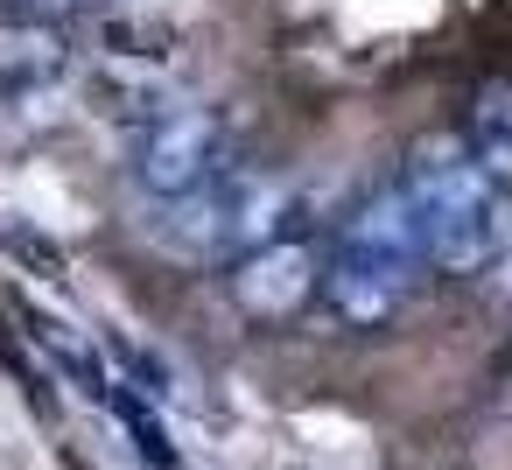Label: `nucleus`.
I'll return each mask as SVG.
<instances>
[{
	"label": "nucleus",
	"mask_w": 512,
	"mask_h": 470,
	"mask_svg": "<svg viewBox=\"0 0 512 470\" xmlns=\"http://www.w3.org/2000/svg\"><path fill=\"white\" fill-rule=\"evenodd\" d=\"M421 211V246L435 274H484L505 232V190L470 162L463 134H421L393 176Z\"/></svg>",
	"instance_id": "nucleus-1"
},
{
	"label": "nucleus",
	"mask_w": 512,
	"mask_h": 470,
	"mask_svg": "<svg viewBox=\"0 0 512 470\" xmlns=\"http://www.w3.org/2000/svg\"><path fill=\"white\" fill-rule=\"evenodd\" d=\"M281 218H288V183L267 176V169H246V162H225L204 190L190 197H169L155 204V246L176 253V260H246L260 246L281 239Z\"/></svg>",
	"instance_id": "nucleus-2"
},
{
	"label": "nucleus",
	"mask_w": 512,
	"mask_h": 470,
	"mask_svg": "<svg viewBox=\"0 0 512 470\" xmlns=\"http://www.w3.org/2000/svg\"><path fill=\"white\" fill-rule=\"evenodd\" d=\"M225 162L232 155H225V127H218L211 106L169 99V106H148L141 127H134V183L148 190V204L204 190Z\"/></svg>",
	"instance_id": "nucleus-3"
},
{
	"label": "nucleus",
	"mask_w": 512,
	"mask_h": 470,
	"mask_svg": "<svg viewBox=\"0 0 512 470\" xmlns=\"http://www.w3.org/2000/svg\"><path fill=\"white\" fill-rule=\"evenodd\" d=\"M414 281H421L414 260L365 253V246H330V260H323V302L344 330H386L407 309Z\"/></svg>",
	"instance_id": "nucleus-4"
},
{
	"label": "nucleus",
	"mask_w": 512,
	"mask_h": 470,
	"mask_svg": "<svg viewBox=\"0 0 512 470\" xmlns=\"http://www.w3.org/2000/svg\"><path fill=\"white\" fill-rule=\"evenodd\" d=\"M225 288H232L239 316H253V323L295 316V309L323 288V246H316V239H288V232H281L274 246L246 253V260H232Z\"/></svg>",
	"instance_id": "nucleus-5"
},
{
	"label": "nucleus",
	"mask_w": 512,
	"mask_h": 470,
	"mask_svg": "<svg viewBox=\"0 0 512 470\" xmlns=\"http://www.w3.org/2000/svg\"><path fill=\"white\" fill-rule=\"evenodd\" d=\"M64 71H71L64 22L0 15V85H8V92H36V85H57Z\"/></svg>",
	"instance_id": "nucleus-6"
},
{
	"label": "nucleus",
	"mask_w": 512,
	"mask_h": 470,
	"mask_svg": "<svg viewBox=\"0 0 512 470\" xmlns=\"http://www.w3.org/2000/svg\"><path fill=\"white\" fill-rule=\"evenodd\" d=\"M463 148H470V162L512 197V78H484V85L470 92Z\"/></svg>",
	"instance_id": "nucleus-7"
},
{
	"label": "nucleus",
	"mask_w": 512,
	"mask_h": 470,
	"mask_svg": "<svg viewBox=\"0 0 512 470\" xmlns=\"http://www.w3.org/2000/svg\"><path fill=\"white\" fill-rule=\"evenodd\" d=\"M484 288H491V302H512V197H505V232H498V253L484 267Z\"/></svg>",
	"instance_id": "nucleus-8"
},
{
	"label": "nucleus",
	"mask_w": 512,
	"mask_h": 470,
	"mask_svg": "<svg viewBox=\"0 0 512 470\" xmlns=\"http://www.w3.org/2000/svg\"><path fill=\"white\" fill-rule=\"evenodd\" d=\"M99 0H22V15H43V22H64V15H85Z\"/></svg>",
	"instance_id": "nucleus-9"
}]
</instances>
